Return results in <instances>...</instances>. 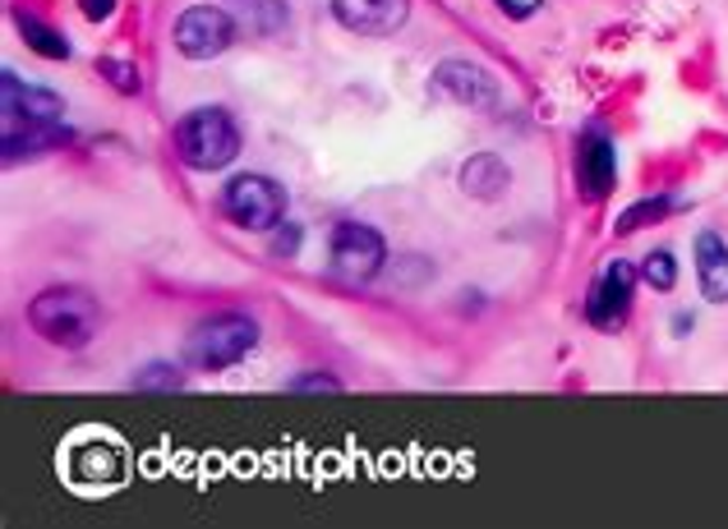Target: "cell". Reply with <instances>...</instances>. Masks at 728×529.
<instances>
[{"label": "cell", "mask_w": 728, "mask_h": 529, "mask_svg": "<svg viewBox=\"0 0 728 529\" xmlns=\"http://www.w3.org/2000/svg\"><path fill=\"white\" fill-rule=\"evenodd\" d=\"M175 152L194 171H222L240 152V130L222 106H199L175 124Z\"/></svg>", "instance_id": "2"}, {"label": "cell", "mask_w": 728, "mask_h": 529, "mask_svg": "<svg viewBox=\"0 0 728 529\" xmlns=\"http://www.w3.org/2000/svg\"><path fill=\"white\" fill-rule=\"evenodd\" d=\"M0 88H6V124H55L60 111H65V102L55 98V92L47 88H33V83H19L14 70H6V79H0Z\"/></svg>", "instance_id": "11"}, {"label": "cell", "mask_w": 728, "mask_h": 529, "mask_svg": "<svg viewBox=\"0 0 728 529\" xmlns=\"http://www.w3.org/2000/svg\"><path fill=\"white\" fill-rule=\"evenodd\" d=\"M434 92L471 106V111H498L503 106V88L494 83L489 70H479L475 60H443L434 70Z\"/></svg>", "instance_id": "7"}, {"label": "cell", "mask_w": 728, "mask_h": 529, "mask_svg": "<svg viewBox=\"0 0 728 529\" xmlns=\"http://www.w3.org/2000/svg\"><path fill=\"white\" fill-rule=\"evenodd\" d=\"M295 248H300V226H295V222H282V231L272 235V254H277V258H291Z\"/></svg>", "instance_id": "20"}, {"label": "cell", "mask_w": 728, "mask_h": 529, "mask_svg": "<svg viewBox=\"0 0 728 529\" xmlns=\"http://www.w3.org/2000/svg\"><path fill=\"white\" fill-rule=\"evenodd\" d=\"M696 282L710 304L728 299V240L719 231H701L696 235Z\"/></svg>", "instance_id": "12"}, {"label": "cell", "mask_w": 728, "mask_h": 529, "mask_svg": "<svg viewBox=\"0 0 728 529\" xmlns=\"http://www.w3.org/2000/svg\"><path fill=\"white\" fill-rule=\"evenodd\" d=\"M332 272H337V282L346 286H364L370 276H378L383 258H387V244L374 226H360V222H342L337 231H332Z\"/></svg>", "instance_id": "5"}, {"label": "cell", "mask_w": 728, "mask_h": 529, "mask_svg": "<svg viewBox=\"0 0 728 529\" xmlns=\"http://www.w3.org/2000/svg\"><path fill=\"white\" fill-rule=\"evenodd\" d=\"M678 207V199H669V194H655V199H641V203H631L627 212H623V222L614 226L618 235H631V231H641V226H655V222H664Z\"/></svg>", "instance_id": "16"}, {"label": "cell", "mask_w": 728, "mask_h": 529, "mask_svg": "<svg viewBox=\"0 0 728 529\" xmlns=\"http://www.w3.org/2000/svg\"><path fill=\"white\" fill-rule=\"evenodd\" d=\"M74 475L88 479V484H107L120 475V451L107 447V442H88L74 451Z\"/></svg>", "instance_id": "14"}, {"label": "cell", "mask_w": 728, "mask_h": 529, "mask_svg": "<svg viewBox=\"0 0 728 529\" xmlns=\"http://www.w3.org/2000/svg\"><path fill=\"white\" fill-rule=\"evenodd\" d=\"M507 180H512V171H507V162L503 157H494V152H479V157H471L466 166H462V190L471 194V199H498L503 190H507Z\"/></svg>", "instance_id": "13"}, {"label": "cell", "mask_w": 728, "mask_h": 529, "mask_svg": "<svg viewBox=\"0 0 728 529\" xmlns=\"http://www.w3.org/2000/svg\"><path fill=\"white\" fill-rule=\"evenodd\" d=\"M691 323H696L691 314H678V318H674V336H687V332H691Z\"/></svg>", "instance_id": "24"}, {"label": "cell", "mask_w": 728, "mask_h": 529, "mask_svg": "<svg viewBox=\"0 0 728 529\" xmlns=\"http://www.w3.org/2000/svg\"><path fill=\"white\" fill-rule=\"evenodd\" d=\"M631 286H636V267L614 258L609 267L599 272V282L590 286V299H586V318L599 327V332H618V323L627 318L631 308Z\"/></svg>", "instance_id": "8"}, {"label": "cell", "mask_w": 728, "mask_h": 529, "mask_svg": "<svg viewBox=\"0 0 728 529\" xmlns=\"http://www.w3.org/2000/svg\"><path fill=\"white\" fill-rule=\"evenodd\" d=\"M98 74L120 92V98H134V92L143 88V79H139V70L130 65V60H111L107 55V60H98Z\"/></svg>", "instance_id": "18"}, {"label": "cell", "mask_w": 728, "mask_h": 529, "mask_svg": "<svg viewBox=\"0 0 728 529\" xmlns=\"http://www.w3.org/2000/svg\"><path fill=\"white\" fill-rule=\"evenodd\" d=\"M259 340V323L245 318V314H218L199 323L190 336H185V364L203 368V373H222L231 364H240Z\"/></svg>", "instance_id": "3"}, {"label": "cell", "mask_w": 728, "mask_h": 529, "mask_svg": "<svg viewBox=\"0 0 728 529\" xmlns=\"http://www.w3.org/2000/svg\"><path fill=\"white\" fill-rule=\"evenodd\" d=\"M28 323L42 340L60 350H83L88 340L102 332V308L88 291H74V286H55V291H42L33 304H28Z\"/></svg>", "instance_id": "1"}, {"label": "cell", "mask_w": 728, "mask_h": 529, "mask_svg": "<svg viewBox=\"0 0 728 529\" xmlns=\"http://www.w3.org/2000/svg\"><path fill=\"white\" fill-rule=\"evenodd\" d=\"M14 23H19V38L33 47L38 55H47V60H65L70 55V42L55 33V28H47L42 19H33V14H14Z\"/></svg>", "instance_id": "15"}, {"label": "cell", "mask_w": 728, "mask_h": 529, "mask_svg": "<svg viewBox=\"0 0 728 529\" xmlns=\"http://www.w3.org/2000/svg\"><path fill=\"white\" fill-rule=\"evenodd\" d=\"M235 42V19L218 6H190L175 19V47L190 60H212Z\"/></svg>", "instance_id": "6"}, {"label": "cell", "mask_w": 728, "mask_h": 529, "mask_svg": "<svg viewBox=\"0 0 728 529\" xmlns=\"http://www.w3.org/2000/svg\"><path fill=\"white\" fill-rule=\"evenodd\" d=\"M222 212L245 231H272L286 222V194L267 175H235L222 190Z\"/></svg>", "instance_id": "4"}, {"label": "cell", "mask_w": 728, "mask_h": 529, "mask_svg": "<svg viewBox=\"0 0 728 529\" xmlns=\"http://www.w3.org/2000/svg\"><path fill=\"white\" fill-rule=\"evenodd\" d=\"M494 6H498L503 14H512V19H530V14L539 10V0H494Z\"/></svg>", "instance_id": "22"}, {"label": "cell", "mask_w": 728, "mask_h": 529, "mask_svg": "<svg viewBox=\"0 0 728 529\" xmlns=\"http://www.w3.org/2000/svg\"><path fill=\"white\" fill-rule=\"evenodd\" d=\"M134 387H139V391H175V387H180V368H171V364H153V368H143V373H139Z\"/></svg>", "instance_id": "19"}, {"label": "cell", "mask_w": 728, "mask_h": 529, "mask_svg": "<svg viewBox=\"0 0 728 529\" xmlns=\"http://www.w3.org/2000/svg\"><path fill=\"white\" fill-rule=\"evenodd\" d=\"M291 387H295V391H337L342 383H337V378H327V373H310V378H295Z\"/></svg>", "instance_id": "21"}, {"label": "cell", "mask_w": 728, "mask_h": 529, "mask_svg": "<svg viewBox=\"0 0 728 529\" xmlns=\"http://www.w3.org/2000/svg\"><path fill=\"white\" fill-rule=\"evenodd\" d=\"M641 282L650 291H674L678 286V263H674L669 248H655V254L641 263Z\"/></svg>", "instance_id": "17"}, {"label": "cell", "mask_w": 728, "mask_h": 529, "mask_svg": "<svg viewBox=\"0 0 728 529\" xmlns=\"http://www.w3.org/2000/svg\"><path fill=\"white\" fill-rule=\"evenodd\" d=\"M614 175H618L614 139L604 130H586V139L576 143V190H582V199L604 203L614 194Z\"/></svg>", "instance_id": "9"}, {"label": "cell", "mask_w": 728, "mask_h": 529, "mask_svg": "<svg viewBox=\"0 0 728 529\" xmlns=\"http://www.w3.org/2000/svg\"><path fill=\"white\" fill-rule=\"evenodd\" d=\"M79 10H83V19H111V10H115V0H79Z\"/></svg>", "instance_id": "23"}, {"label": "cell", "mask_w": 728, "mask_h": 529, "mask_svg": "<svg viewBox=\"0 0 728 529\" xmlns=\"http://www.w3.org/2000/svg\"><path fill=\"white\" fill-rule=\"evenodd\" d=\"M406 14H411V0H332V19L364 38L397 33Z\"/></svg>", "instance_id": "10"}]
</instances>
